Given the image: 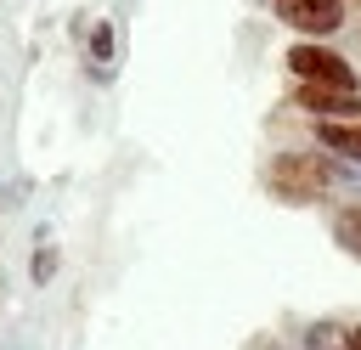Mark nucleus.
I'll return each mask as SVG.
<instances>
[{"label": "nucleus", "mask_w": 361, "mask_h": 350, "mask_svg": "<svg viewBox=\"0 0 361 350\" xmlns=\"http://www.w3.org/2000/svg\"><path fill=\"white\" fill-rule=\"evenodd\" d=\"M338 350H361V322L355 327H338Z\"/></svg>", "instance_id": "nucleus-9"}, {"label": "nucleus", "mask_w": 361, "mask_h": 350, "mask_svg": "<svg viewBox=\"0 0 361 350\" xmlns=\"http://www.w3.org/2000/svg\"><path fill=\"white\" fill-rule=\"evenodd\" d=\"M288 73L293 79H305V85H338V90H355V68L338 56V51H327L322 40H299V45H288Z\"/></svg>", "instance_id": "nucleus-2"}, {"label": "nucleus", "mask_w": 361, "mask_h": 350, "mask_svg": "<svg viewBox=\"0 0 361 350\" xmlns=\"http://www.w3.org/2000/svg\"><path fill=\"white\" fill-rule=\"evenodd\" d=\"M333 181H338V158L333 152L288 147V152H271V164H265V192L282 198V203H316Z\"/></svg>", "instance_id": "nucleus-1"}, {"label": "nucleus", "mask_w": 361, "mask_h": 350, "mask_svg": "<svg viewBox=\"0 0 361 350\" xmlns=\"http://www.w3.org/2000/svg\"><path fill=\"white\" fill-rule=\"evenodd\" d=\"M90 56H96V62L113 56V23H96V28H90Z\"/></svg>", "instance_id": "nucleus-8"}, {"label": "nucleus", "mask_w": 361, "mask_h": 350, "mask_svg": "<svg viewBox=\"0 0 361 350\" xmlns=\"http://www.w3.org/2000/svg\"><path fill=\"white\" fill-rule=\"evenodd\" d=\"M271 11H276V23H288L305 40H327V34H338L350 23L344 0H271Z\"/></svg>", "instance_id": "nucleus-3"}, {"label": "nucleus", "mask_w": 361, "mask_h": 350, "mask_svg": "<svg viewBox=\"0 0 361 350\" xmlns=\"http://www.w3.org/2000/svg\"><path fill=\"white\" fill-rule=\"evenodd\" d=\"M28 277H34L39 288L56 277V248H51V243H39V248H34V271H28Z\"/></svg>", "instance_id": "nucleus-7"}, {"label": "nucleus", "mask_w": 361, "mask_h": 350, "mask_svg": "<svg viewBox=\"0 0 361 350\" xmlns=\"http://www.w3.org/2000/svg\"><path fill=\"white\" fill-rule=\"evenodd\" d=\"M333 243H338L350 260H361V203H350V209L333 215Z\"/></svg>", "instance_id": "nucleus-6"}, {"label": "nucleus", "mask_w": 361, "mask_h": 350, "mask_svg": "<svg viewBox=\"0 0 361 350\" xmlns=\"http://www.w3.org/2000/svg\"><path fill=\"white\" fill-rule=\"evenodd\" d=\"M316 147L344 164H361V119H316Z\"/></svg>", "instance_id": "nucleus-5"}, {"label": "nucleus", "mask_w": 361, "mask_h": 350, "mask_svg": "<svg viewBox=\"0 0 361 350\" xmlns=\"http://www.w3.org/2000/svg\"><path fill=\"white\" fill-rule=\"evenodd\" d=\"M288 102L305 119H361V90H338V85H305V79H293Z\"/></svg>", "instance_id": "nucleus-4"}]
</instances>
